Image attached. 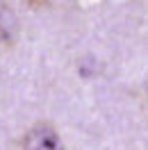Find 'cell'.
<instances>
[{"label":"cell","mask_w":148,"mask_h":150,"mask_svg":"<svg viewBox=\"0 0 148 150\" xmlns=\"http://www.w3.org/2000/svg\"><path fill=\"white\" fill-rule=\"evenodd\" d=\"M48 0H2V5L9 9H39Z\"/></svg>","instance_id":"7a4b0ae2"},{"label":"cell","mask_w":148,"mask_h":150,"mask_svg":"<svg viewBox=\"0 0 148 150\" xmlns=\"http://www.w3.org/2000/svg\"><path fill=\"white\" fill-rule=\"evenodd\" d=\"M21 150H64V146H62V139H59L57 130L50 123L43 121V123L32 125L25 132Z\"/></svg>","instance_id":"6da1fadb"}]
</instances>
